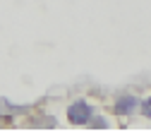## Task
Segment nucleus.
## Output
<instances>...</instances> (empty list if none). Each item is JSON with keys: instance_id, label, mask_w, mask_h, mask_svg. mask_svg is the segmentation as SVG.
Returning <instances> with one entry per match:
<instances>
[{"instance_id": "f257e3e1", "label": "nucleus", "mask_w": 151, "mask_h": 132, "mask_svg": "<svg viewBox=\"0 0 151 132\" xmlns=\"http://www.w3.org/2000/svg\"><path fill=\"white\" fill-rule=\"evenodd\" d=\"M91 115H93V110H91V106L86 101H77V103H72L67 108V118H70L72 125H86L91 120Z\"/></svg>"}, {"instance_id": "f03ea898", "label": "nucleus", "mask_w": 151, "mask_h": 132, "mask_svg": "<svg viewBox=\"0 0 151 132\" xmlns=\"http://www.w3.org/2000/svg\"><path fill=\"white\" fill-rule=\"evenodd\" d=\"M137 110V96H132V94H122V96H118L115 101V113H120V115H129V113Z\"/></svg>"}, {"instance_id": "7ed1b4c3", "label": "nucleus", "mask_w": 151, "mask_h": 132, "mask_svg": "<svg viewBox=\"0 0 151 132\" xmlns=\"http://www.w3.org/2000/svg\"><path fill=\"white\" fill-rule=\"evenodd\" d=\"M142 113H144L146 118H151V96H149V99L142 103Z\"/></svg>"}]
</instances>
